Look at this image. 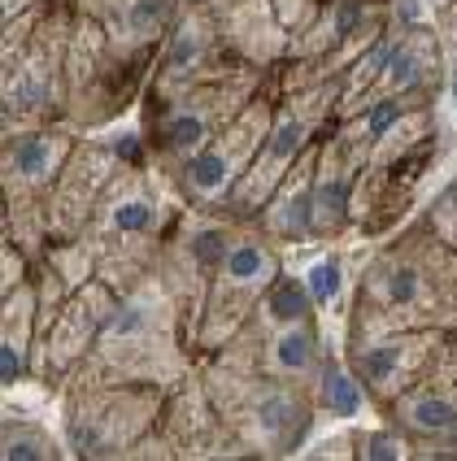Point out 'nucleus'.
I'll list each match as a JSON object with an SVG mask.
<instances>
[{
  "label": "nucleus",
  "mask_w": 457,
  "mask_h": 461,
  "mask_svg": "<svg viewBox=\"0 0 457 461\" xmlns=\"http://www.w3.org/2000/svg\"><path fill=\"white\" fill-rule=\"evenodd\" d=\"M123 166L114 140H78L49 192V240H78Z\"/></svg>",
  "instance_id": "obj_15"
},
{
  "label": "nucleus",
  "mask_w": 457,
  "mask_h": 461,
  "mask_svg": "<svg viewBox=\"0 0 457 461\" xmlns=\"http://www.w3.org/2000/svg\"><path fill=\"white\" fill-rule=\"evenodd\" d=\"M283 275V244H275L257 222H240L231 249L214 266L209 287L197 318V339H192V357H214L223 344L235 339V331L253 318L257 301L266 296V287Z\"/></svg>",
  "instance_id": "obj_9"
},
{
  "label": "nucleus",
  "mask_w": 457,
  "mask_h": 461,
  "mask_svg": "<svg viewBox=\"0 0 457 461\" xmlns=\"http://www.w3.org/2000/svg\"><path fill=\"white\" fill-rule=\"evenodd\" d=\"M279 109V87H261L253 101L244 104L227 127L218 131L197 157H187L170 175V187L183 205L192 209H223L231 196V187L244 179V170L253 166V157L261 153L270 122Z\"/></svg>",
  "instance_id": "obj_10"
},
{
  "label": "nucleus",
  "mask_w": 457,
  "mask_h": 461,
  "mask_svg": "<svg viewBox=\"0 0 457 461\" xmlns=\"http://www.w3.org/2000/svg\"><path fill=\"white\" fill-rule=\"evenodd\" d=\"M309 387H314V401H318V413H323V418H357V413L370 405V392L357 379L353 361H349V348L340 353L335 339H327L323 366H318V375L309 379Z\"/></svg>",
  "instance_id": "obj_20"
},
{
  "label": "nucleus",
  "mask_w": 457,
  "mask_h": 461,
  "mask_svg": "<svg viewBox=\"0 0 457 461\" xmlns=\"http://www.w3.org/2000/svg\"><path fill=\"white\" fill-rule=\"evenodd\" d=\"M309 318H323V309L314 301L305 275H279V279L266 287V296L257 301L249 327L275 331V327H292V322H309Z\"/></svg>",
  "instance_id": "obj_22"
},
{
  "label": "nucleus",
  "mask_w": 457,
  "mask_h": 461,
  "mask_svg": "<svg viewBox=\"0 0 457 461\" xmlns=\"http://www.w3.org/2000/svg\"><path fill=\"white\" fill-rule=\"evenodd\" d=\"M114 305H118V287L96 275L83 287H75L70 301L57 309V318L44 327L40 344H35V375H40V384L49 392H66L70 387L75 370L96 348Z\"/></svg>",
  "instance_id": "obj_12"
},
{
  "label": "nucleus",
  "mask_w": 457,
  "mask_h": 461,
  "mask_svg": "<svg viewBox=\"0 0 457 461\" xmlns=\"http://www.w3.org/2000/svg\"><path fill=\"white\" fill-rule=\"evenodd\" d=\"M318 144L297 161V170L279 183V192L253 218L257 227L266 230L275 244H283V249H297L305 240H314V161H318Z\"/></svg>",
  "instance_id": "obj_18"
},
{
  "label": "nucleus",
  "mask_w": 457,
  "mask_h": 461,
  "mask_svg": "<svg viewBox=\"0 0 457 461\" xmlns=\"http://www.w3.org/2000/svg\"><path fill=\"white\" fill-rule=\"evenodd\" d=\"M183 201L152 161H127L105 187L101 205L78 240L96 253V275L118 287V296L157 266V253L175 227Z\"/></svg>",
  "instance_id": "obj_3"
},
{
  "label": "nucleus",
  "mask_w": 457,
  "mask_h": 461,
  "mask_svg": "<svg viewBox=\"0 0 457 461\" xmlns=\"http://www.w3.org/2000/svg\"><path fill=\"white\" fill-rule=\"evenodd\" d=\"M5 322H0V384L9 387L26 384L35 375V344H40V296H35V279L23 287L5 292Z\"/></svg>",
  "instance_id": "obj_19"
},
{
  "label": "nucleus",
  "mask_w": 457,
  "mask_h": 461,
  "mask_svg": "<svg viewBox=\"0 0 457 461\" xmlns=\"http://www.w3.org/2000/svg\"><path fill=\"white\" fill-rule=\"evenodd\" d=\"M170 387L161 384H75L66 387L70 457H135L157 436Z\"/></svg>",
  "instance_id": "obj_8"
},
{
  "label": "nucleus",
  "mask_w": 457,
  "mask_h": 461,
  "mask_svg": "<svg viewBox=\"0 0 457 461\" xmlns=\"http://www.w3.org/2000/svg\"><path fill=\"white\" fill-rule=\"evenodd\" d=\"M261 87H266V70L249 66V61H235L223 75L205 78V83L178 92L170 101H140V109H144L140 131L149 140V161L170 179L178 166L201 153Z\"/></svg>",
  "instance_id": "obj_5"
},
{
  "label": "nucleus",
  "mask_w": 457,
  "mask_h": 461,
  "mask_svg": "<svg viewBox=\"0 0 457 461\" xmlns=\"http://www.w3.org/2000/svg\"><path fill=\"white\" fill-rule=\"evenodd\" d=\"M78 140L83 131L70 118L5 131V157H0L5 240H18L31 257H40L49 244V192Z\"/></svg>",
  "instance_id": "obj_7"
},
{
  "label": "nucleus",
  "mask_w": 457,
  "mask_h": 461,
  "mask_svg": "<svg viewBox=\"0 0 457 461\" xmlns=\"http://www.w3.org/2000/svg\"><path fill=\"white\" fill-rule=\"evenodd\" d=\"M409 327L457 331V249L427 227V218L397 227L361 261L344 313V344Z\"/></svg>",
  "instance_id": "obj_1"
},
{
  "label": "nucleus",
  "mask_w": 457,
  "mask_h": 461,
  "mask_svg": "<svg viewBox=\"0 0 457 461\" xmlns=\"http://www.w3.org/2000/svg\"><path fill=\"white\" fill-rule=\"evenodd\" d=\"M318 5H331V0H318ZM370 5H383V0H370Z\"/></svg>",
  "instance_id": "obj_27"
},
{
  "label": "nucleus",
  "mask_w": 457,
  "mask_h": 461,
  "mask_svg": "<svg viewBox=\"0 0 457 461\" xmlns=\"http://www.w3.org/2000/svg\"><path fill=\"white\" fill-rule=\"evenodd\" d=\"M192 344L187 318L157 270L127 287L105 322L96 348L75 370V384H161L175 387L192 375Z\"/></svg>",
  "instance_id": "obj_2"
},
{
  "label": "nucleus",
  "mask_w": 457,
  "mask_h": 461,
  "mask_svg": "<svg viewBox=\"0 0 457 461\" xmlns=\"http://www.w3.org/2000/svg\"><path fill=\"white\" fill-rule=\"evenodd\" d=\"M414 439L401 427H375V431H357V461H406Z\"/></svg>",
  "instance_id": "obj_24"
},
{
  "label": "nucleus",
  "mask_w": 457,
  "mask_h": 461,
  "mask_svg": "<svg viewBox=\"0 0 457 461\" xmlns=\"http://www.w3.org/2000/svg\"><path fill=\"white\" fill-rule=\"evenodd\" d=\"M205 392L235 439L240 457H297L314 431L318 401L309 384L275 379L261 370H235L223 361H197Z\"/></svg>",
  "instance_id": "obj_4"
},
{
  "label": "nucleus",
  "mask_w": 457,
  "mask_h": 461,
  "mask_svg": "<svg viewBox=\"0 0 457 461\" xmlns=\"http://www.w3.org/2000/svg\"><path fill=\"white\" fill-rule=\"evenodd\" d=\"M66 453L70 448H61V439L40 418H31L23 405H5V422H0V457L5 461H57Z\"/></svg>",
  "instance_id": "obj_23"
},
{
  "label": "nucleus",
  "mask_w": 457,
  "mask_h": 461,
  "mask_svg": "<svg viewBox=\"0 0 457 461\" xmlns=\"http://www.w3.org/2000/svg\"><path fill=\"white\" fill-rule=\"evenodd\" d=\"M340 92H344V75L279 92V109H275L270 135H266L261 153L253 157V166L244 170V179L231 187L227 205H223L231 218L253 222L257 213L266 209V201L279 192V183L297 170V161L340 122Z\"/></svg>",
  "instance_id": "obj_6"
},
{
  "label": "nucleus",
  "mask_w": 457,
  "mask_h": 461,
  "mask_svg": "<svg viewBox=\"0 0 457 461\" xmlns=\"http://www.w3.org/2000/svg\"><path fill=\"white\" fill-rule=\"evenodd\" d=\"M183 0H87V18L101 23L109 52L118 61L144 66L149 52L170 35Z\"/></svg>",
  "instance_id": "obj_17"
},
{
  "label": "nucleus",
  "mask_w": 457,
  "mask_h": 461,
  "mask_svg": "<svg viewBox=\"0 0 457 461\" xmlns=\"http://www.w3.org/2000/svg\"><path fill=\"white\" fill-rule=\"evenodd\" d=\"M305 457H353V461H357V431H344V436L318 439L314 448H305Z\"/></svg>",
  "instance_id": "obj_25"
},
{
  "label": "nucleus",
  "mask_w": 457,
  "mask_h": 461,
  "mask_svg": "<svg viewBox=\"0 0 457 461\" xmlns=\"http://www.w3.org/2000/svg\"><path fill=\"white\" fill-rule=\"evenodd\" d=\"M453 331H435V327H409V331H383L366 335L344 344L349 361H353L357 379L370 392V405L388 410L401 392H409L414 384H423L435 370V361L444 353V339Z\"/></svg>",
  "instance_id": "obj_13"
},
{
  "label": "nucleus",
  "mask_w": 457,
  "mask_h": 461,
  "mask_svg": "<svg viewBox=\"0 0 457 461\" xmlns=\"http://www.w3.org/2000/svg\"><path fill=\"white\" fill-rule=\"evenodd\" d=\"M444 75H449V66H444L440 31H432L427 23L392 26L388 40H383V66L370 101L435 104V92L444 87Z\"/></svg>",
  "instance_id": "obj_16"
},
{
  "label": "nucleus",
  "mask_w": 457,
  "mask_h": 461,
  "mask_svg": "<svg viewBox=\"0 0 457 461\" xmlns=\"http://www.w3.org/2000/svg\"><path fill=\"white\" fill-rule=\"evenodd\" d=\"M44 0H5V23L9 18H18V14H26V9H40Z\"/></svg>",
  "instance_id": "obj_26"
},
{
  "label": "nucleus",
  "mask_w": 457,
  "mask_h": 461,
  "mask_svg": "<svg viewBox=\"0 0 457 461\" xmlns=\"http://www.w3.org/2000/svg\"><path fill=\"white\" fill-rule=\"evenodd\" d=\"M235 61H240V57L227 49L223 31H218L214 14H209V5H192V9L178 14V23L170 26V35L161 40V52H157V61H152L140 101H170V96L197 87L205 78L223 75Z\"/></svg>",
  "instance_id": "obj_14"
},
{
  "label": "nucleus",
  "mask_w": 457,
  "mask_h": 461,
  "mask_svg": "<svg viewBox=\"0 0 457 461\" xmlns=\"http://www.w3.org/2000/svg\"><path fill=\"white\" fill-rule=\"evenodd\" d=\"M357 270L353 266V253L344 244H327L318 253L305 261V283L314 292V301L323 313H349V301H353V287H357Z\"/></svg>",
  "instance_id": "obj_21"
},
{
  "label": "nucleus",
  "mask_w": 457,
  "mask_h": 461,
  "mask_svg": "<svg viewBox=\"0 0 457 461\" xmlns=\"http://www.w3.org/2000/svg\"><path fill=\"white\" fill-rule=\"evenodd\" d=\"M66 52L70 31L40 26L5 49V131L66 118Z\"/></svg>",
  "instance_id": "obj_11"
}]
</instances>
